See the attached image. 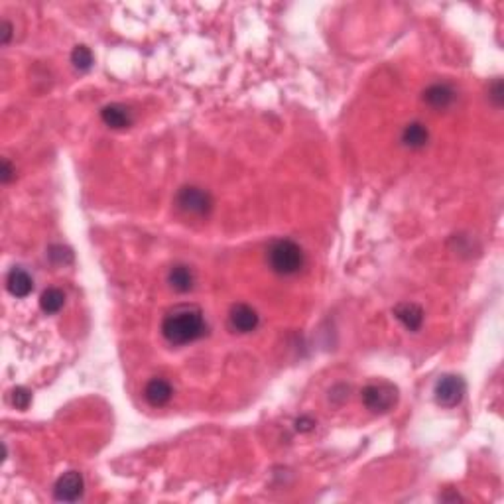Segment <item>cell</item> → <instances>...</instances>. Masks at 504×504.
<instances>
[{"label":"cell","mask_w":504,"mask_h":504,"mask_svg":"<svg viewBox=\"0 0 504 504\" xmlns=\"http://www.w3.org/2000/svg\"><path fill=\"white\" fill-rule=\"evenodd\" d=\"M207 331V325L203 319V311L197 306L181 304L170 309L164 315L162 335L171 345H188L197 341Z\"/></svg>","instance_id":"obj_1"},{"label":"cell","mask_w":504,"mask_h":504,"mask_svg":"<svg viewBox=\"0 0 504 504\" xmlns=\"http://www.w3.org/2000/svg\"><path fill=\"white\" fill-rule=\"evenodd\" d=\"M306 262L302 246L290 239H278L268 248V264L280 276H292L302 270Z\"/></svg>","instance_id":"obj_2"},{"label":"cell","mask_w":504,"mask_h":504,"mask_svg":"<svg viewBox=\"0 0 504 504\" xmlns=\"http://www.w3.org/2000/svg\"><path fill=\"white\" fill-rule=\"evenodd\" d=\"M396 400L398 390L390 382H374L362 390V402L370 412H377V414L390 412L396 406Z\"/></svg>","instance_id":"obj_3"},{"label":"cell","mask_w":504,"mask_h":504,"mask_svg":"<svg viewBox=\"0 0 504 504\" xmlns=\"http://www.w3.org/2000/svg\"><path fill=\"white\" fill-rule=\"evenodd\" d=\"M176 203L183 213H189V215H209L211 209H213V197L209 195V191L195 188V185L181 188L178 197H176Z\"/></svg>","instance_id":"obj_4"},{"label":"cell","mask_w":504,"mask_h":504,"mask_svg":"<svg viewBox=\"0 0 504 504\" xmlns=\"http://www.w3.org/2000/svg\"><path fill=\"white\" fill-rule=\"evenodd\" d=\"M433 394L441 408H455L465 396V380L457 374H445L435 382Z\"/></svg>","instance_id":"obj_5"},{"label":"cell","mask_w":504,"mask_h":504,"mask_svg":"<svg viewBox=\"0 0 504 504\" xmlns=\"http://www.w3.org/2000/svg\"><path fill=\"white\" fill-rule=\"evenodd\" d=\"M83 488H85V481H83L81 473L67 471V473H63L62 477L55 481V500H59V503H75V500H79L83 496Z\"/></svg>","instance_id":"obj_6"},{"label":"cell","mask_w":504,"mask_h":504,"mask_svg":"<svg viewBox=\"0 0 504 504\" xmlns=\"http://www.w3.org/2000/svg\"><path fill=\"white\" fill-rule=\"evenodd\" d=\"M229 321H231V327L234 331L239 333H251L258 327V314L252 309L251 306L246 304H236V306L231 309V315H229Z\"/></svg>","instance_id":"obj_7"},{"label":"cell","mask_w":504,"mask_h":504,"mask_svg":"<svg viewBox=\"0 0 504 504\" xmlns=\"http://www.w3.org/2000/svg\"><path fill=\"white\" fill-rule=\"evenodd\" d=\"M6 290H8L14 297H20V299H22V297H28L32 294L34 280H32V276H30L24 268L14 266V268L8 272V276H6Z\"/></svg>","instance_id":"obj_8"},{"label":"cell","mask_w":504,"mask_h":504,"mask_svg":"<svg viewBox=\"0 0 504 504\" xmlns=\"http://www.w3.org/2000/svg\"><path fill=\"white\" fill-rule=\"evenodd\" d=\"M171 394H173V388L168 380L164 378H152L144 388V398L146 402L154 408H160L170 402Z\"/></svg>","instance_id":"obj_9"},{"label":"cell","mask_w":504,"mask_h":504,"mask_svg":"<svg viewBox=\"0 0 504 504\" xmlns=\"http://www.w3.org/2000/svg\"><path fill=\"white\" fill-rule=\"evenodd\" d=\"M394 315H396L398 321L410 331H418L423 323V309L418 304H412V302L398 304L394 307Z\"/></svg>","instance_id":"obj_10"},{"label":"cell","mask_w":504,"mask_h":504,"mask_svg":"<svg viewBox=\"0 0 504 504\" xmlns=\"http://www.w3.org/2000/svg\"><path fill=\"white\" fill-rule=\"evenodd\" d=\"M423 101L432 108L443 110V108H447L455 101V91L451 89L449 85H445V83H435V85L425 89Z\"/></svg>","instance_id":"obj_11"},{"label":"cell","mask_w":504,"mask_h":504,"mask_svg":"<svg viewBox=\"0 0 504 504\" xmlns=\"http://www.w3.org/2000/svg\"><path fill=\"white\" fill-rule=\"evenodd\" d=\"M101 118L110 128H126L132 125V113L122 105H107L101 110Z\"/></svg>","instance_id":"obj_12"},{"label":"cell","mask_w":504,"mask_h":504,"mask_svg":"<svg viewBox=\"0 0 504 504\" xmlns=\"http://www.w3.org/2000/svg\"><path fill=\"white\" fill-rule=\"evenodd\" d=\"M168 282H170V286L176 290V292L185 294V292H189V290L193 288L195 276H193V272H191L189 266H185V264H178V266H173V268L170 270V274H168Z\"/></svg>","instance_id":"obj_13"},{"label":"cell","mask_w":504,"mask_h":504,"mask_svg":"<svg viewBox=\"0 0 504 504\" xmlns=\"http://www.w3.org/2000/svg\"><path fill=\"white\" fill-rule=\"evenodd\" d=\"M428 140H430V132H428V128L422 122H410L402 130V142L408 148H412V150L423 148V146L428 144Z\"/></svg>","instance_id":"obj_14"},{"label":"cell","mask_w":504,"mask_h":504,"mask_svg":"<svg viewBox=\"0 0 504 504\" xmlns=\"http://www.w3.org/2000/svg\"><path fill=\"white\" fill-rule=\"evenodd\" d=\"M63 306H65V294L59 288H47L40 297V307L44 314H57L62 311Z\"/></svg>","instance_id":"obj_15"},{"label":"cell","mask_w":504,"mask_h":504,"mask_svg":"<svg viewBox=\"0 0 504 504\" xmlns=\"http://www.w3.org/2000/svg\"><path fill=\"white\" fill-rule=\"evenodd\" d=\"M93 62H95V57H93V52L87 45H75V50L71 52V63L75 69L89 71L93 67Z\"/></svg>","instance_id":"obj_16"},{"label":"cell","mask_w":504,"mask_h":504,"mask_svg":"<svg viewBox=\"0 0 504 504\" xmlns=\"http://www.w3.org/2000/svg\"><path fill=\"white\" fill-rule=\"evenodd\" d=\"M10 400H12V404L16 406L18 410H28L30 404H32V392L24 386H16L12 390V394H10Z\"/></svg>","instance_id":"obj_17"},{"label":"cell","mask_w":504,"mask_h":504,"mask_svg":"<svg viewBox=\"0 0 504 504\" xmlns=\"http://www.w3.org/2000/svg\"><path fill=\"white\" fill-rule=\"evenodd\" d=\"M47 256H50L55 264H69V262L73 260V252L69 251L67 246H63V244H54V246L50 248V252H47Z\"/></svg>","instance_id":"obj_18"},{"label":"cell","mask_w":504,"mask_h":504,"mask_svg":"<svg viewBox=\"0 0 504 504\" xmlns=\"http://www.w3.org/2000/svg\"><path fill=\"white\" fill-rule=\"evenodd\" d=\"M12 173H14V170H12L8 160H2V176H0L2 183H8V181L12 180Z\"/></svg>","instance_id":"obj_19"},{"label":"cell","mask_w":504,"mask_h":504,"mask_svg":"<svg viewBox=\"0 0 504 504\" xmlns=\"http://www.w3.org/2000/svg\"><path fill=\"white\" fill-rule=\"evenodd\" d=\"M314 420H309V418H299L296 422V430L297 432H309V430H314Z\"/></svg>","instance_id":"obj_20"},{"label":"cell","mask_w":504,"mask_h":504,"mask_svg":"<svg viewBox=\"0 0 504 504\" xmlns=\"http://www.w3.org/2000/svg\"><path fill=\"white\" fill-rule=\"evenodd\" d=\"M493 99H495L496 105H500V101H503V83L496 81L495 87H493Z\"/></svg>","instance_id":"obj_21"},{"label":"cell","mask_w":504,"mask_h":504,"mask_svg":"<svg viewBox=\"0 0 504 504\" xmlns=\"http://www.w3.org/2000/svg\"><path fill=\"white\" fill-rule=\"evenodd\" d=\"M2 26H4V32H2V42H4V44H8L10 36H12V24L4 20V24H2Z\"/></svg>","instance_id":"obj_22"}]
</instances>
